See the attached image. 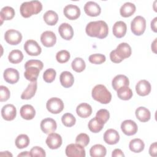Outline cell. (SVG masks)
I'll return each instance as SVG.
<instances>
[{"label":"cell","instance_id":"obj_44","mask_svg":"<svg viewBox=\"0 0 157 157\" xmlns=\"http://www.w3.org/2000/svg\"><path fill=\"white\" fill-rule=\"evenodd\" d=\"M75 142L83 147H86L90 142V137L88 135L85 133H80L77 136Z\"/></svg>","mask_w":157,"mask_h":157},{"label":"cell","instance_id":"obj_13","mask_svg":"<svg viewBox=\"0 0 157 157\" xmlns=\"http://www.w3.org/2000/svg\"><path fill=\"white\" fill-rule=\"evenodd\" d=\"M62 137L57 133L52 132L48 134L46 139V144L47 146L52 150L57 149L62 145Z\"/></svg>","mask_w":157,"mask_h":157},{"label":"cell","instance_id":"obj_6","mask_svg":"<svg viewBox=\"0 0 157 157\" xmlns=\"http://www.w3.org/2000/svg\"><path fill=\"white\" fill-rule=\"evenodd\" d=\"M66 156L69 157H85L86 156L84 147L78 144H71L65 150Z\"/></svg>","mask_w":157,"mask_h":157},{"label":"cell","instance_id":"obj_9","mask_svg":"<svg viewBox=\"0 0 157 157\" xmlns=\"http://www.w3.org/2000/svg\"><path fill=\"white\" fill-rule=\"evenodd\" d=\"M121 129L127 136H132L136 134L138 127L136 123L131 120H126L121 124Z\"/></svg>","mask_w":157,"mask_h":157},{"label":"cell","instance_id":"obj_14","mask_svg":"<svg viewBox=\"0 0 157 157\" xmlns=\"http://www.w3.org/2000/svg\"><path fill=\"white\" fill-rule=\"evenodd\" d=\"M40 41L42 45L46 47H52L56 42V36L55 34L51 31H46L42 33L40 36Z\"/></svg>","mask_w":157,"mask_h":157},{"label":"cell","instance_id":"obj_30","mask_svg":"<svg viewBox=\"0 0 157 157\" xmlns=\"http://www.w3.org/2000/svg\"><path fill=\"white\" fill-rule=\"evenodd\" d=\"M15 10L10 6H5L1 10L0 17H1V25L2 24L4 20H12L15 16Z\"/></svg>","mask_w":157,"mask_h":157},{"label":"cell","instance_id":"obj_15","mask_svg":"<svg viewBox=\"0 0 157 157\" xmlns=\"http://www.w3.org/2000/svg\"><path fill=\"white\" fill-rule=\"evenodd\" d=\"M1 115L4 120L12 121L16 117L17 109L13 104H6L4 105L1 109Z\"/></svg>","mask_w":157,"mask_h":157},{"label":"cell","instance_id":"obj_26","mask_svg":"<svg viewBox=\"0 0 157 157\" xmlns=\"http://www.w3.org/2000/svg\"><path fill=\"white\" fill-rule=\"evenodd\" d=\"M59 80L61 85L64 88L71 87L74 82V77L71 72L69 71H63L59 76Z\"/></svg>","mask_w":157,"mask_h":157},{"label":"cell","instance_id":"obj_17","mask_svg":"<svg viewBox=\"0 0 157 157\" xmlns=\"http://www.w3.org/2000/svg\"><path fill=\"white\" fill-rule=\"evenodd\" d=\"M84 11L90 17H97L100 15L101 9L99 5L93 1H88L84 6Z\"/></svg>","mask_w":157,"mask_h":157},{"label":"cell","instance_id":"obj_42","mask_svg":"<svg viewBox=\"0 0 157 157\" xmlns=\"http://www.w3.org/2000/svg\"><path fill=\"white\" fill-rule=\"evenodd\" d=\"M88 59L91 63L95 64H100L105 61L106 58L104 55L96 53V54L91 55L89 56Z\"/></svg>","mask_w":157,"mask_h":157},{"label":"cell","instance_id":"obj_28","mask_svg":"<svg viewBox=\"0 0 157 157\" xmlns=\"http://www.w3.org/2000/svg\"><path fill=\"white\" fill-rule=\"evenodd\" d=\"M136 9V6L133 3L126 2L121 6L120 9V13L123 17H129L134 13Z\"/></svg>","mask_w":157,"mask_h":157},{"label":"cell","instance_id":"obj_52","mask_svg":"<svg viewBox=\"0 0 157 157\" xmlns=\"http://www.w3.org/2000/svg\"><path fill=\"white\" fill-rule=\"evenodd\" d=\"M0 156H7V157H12L13 155L12 153H10L8 151H1L0 153Z\"/></svg>","mask_w":157,"mask_h":157},{"label":"cell","instance_id":"obj_50","mask_svg":"<svg viewBox=\"0 0 157 157\" xmlns=\"http://www.w3.org/2000/svg\"><path fill=\"white\" fill-rule=\"evenodd\" d=\"M112 157H118V156H124V153L121 151V150L119 148H116L115 149L112 153Z\"/></svg>","mask_w":157,"mask_h":157},{"label":"cell","instance_id":"obj_49","mask_svg":"<svg viewBox=\"0 0 157 157\" xmlns=\"http://www.w3.org/2000/svg\"><path fill=\"white\" fill-rule=\"evenodd\" d=\"M110 60L113 62V63H119L120 62L122 61L121 59H120L118 56L116 55L115 52V50H112L110 53Z\"/></svg>","mask_w":157,"mask_h":157},{"label":"cell","instance_id":"obj_2","mask_svg":"<svg viewBox=\"0 0 157 157\" xmlns=\"http://www.w3.org/2000/svg\"><path fill=\"white\" fill-rule=\"evenodd\" d=\"M42 4L39 1H31L23 2L20 7L21 16L24 18H29L33 15L37 14L41 12Z\"/></svg>","mask_w":157,"mask_h":157},{"label":"cell","instance_id":"obj_12","mask_svg":"<svg viewBox=\"0 0 157 157\" xmlns=\"http://www.w3.org/2000/svg\"><path fill=\"white\" fill-rule=\"evenodd\" d=\"M63 13L67 18L71 20H74L77 19L80 17V9L76 5L68 4L64 7Z\"/></svg>","mask_w":157,"mask_h":157},{"label":"cell","instance_id":"obj_7","mask_svg":"<svg viewBox=\"0 0 157 157\" xmlns=\"http://www.w3.org/2000/svg\"><path fill=\"white\" fill-rule=\"evenodd\" d=\"M4 39L9 44L15 45L21 42L22 40V34L17 30L10 29L5 33Z\"/></svg>","mask_w":157,"mask_h":157},{"label":"cell","instance_id":"obj_16","mask_svg":"<svg viewBox=\"0 0 157 157\" xmlns=\"http://www.w3.org/2000/svg\"><path fill=\"white\" fill-rule=\"evenodd\" d=\"M3 77L6 82L10 84H15L18 81L20 78V74L17 69L9 67L5 69Z\"/></svg>","mask_w":157,"mask_h":157},{"label":"cell","instance_id":"obj_40","mask_svg":"<svg viewBox=\"0 0 157 157\" xmlns=\"http://www.w3.org/2000/svg\"><path fill=\"white\" fill-rule=\"evenodd\" d=\"M71 55L68 51L66 50H62L57 52L56 55V61L59 63H65L67 62L70 59Z\"/></svg>","mask_w":157,"mask_h":157},{"label":"cell","instance_id":"obj_35","mask_svg":"<svg viewBox=\"0 0 157 157\" xmlns=\"http://www.w3.org/2000/svg\"><path fill=\"white\" fill-rule=\"evenodd\" d=\"M104 123L100 121L95 117L90 120L88 124V126L90 131L94 133H98L104 127Z\"/></svg>","mask_w":157,"mask_h":157},{"label":"cell","instance_id":"obj_41","mask_svg":"<svg viewBox=\"0 0 157 157\" xmlns=\"http://www.w3.org/2000/svg\"><path fill=\"white\" fill-rule=\"evenodd\" d=\"M56 75V71L54 69H47L43 74V79L47 83H52L55 79Z\"/></svg>","mask_w":157,"mask_h":157},{"label":"cell","instance_id":"obj_51","mask_svg":"<svg viewBox=\"0 0 157 157\" xmlns=\"http://www.w3.org/2000/svg\"><path fill=\"white\" fill-rule=\"evenodd\" d=\"M156 23H157V17H155L151 21V30H153L155 33L157 32Z\"/></svg>","mask_w":157,"mask_h":157},{"label":"cell","instance_id":"obj_43","mask_svg":"<svg viewBox=\"0 0 157 157\" xmlns=\"http://www.w3.org/2000/svg\"><path fill=\"white\" fill-rule=\"evenodd\" d=\"M96 117L102 123L105 124L110 118V113L107 109H102L97 112Z\"/></svg>","mask_w":157,"mask_h":157},{"label":"cell","instance_id":"obj_54","mask_svg":"<svg viewBox=\"0 0 157 157\" xmlns=\"http://www.w3.org/2000/svg\"><path fill=\"white\" fill-rule=\"evenodd\" d=\"M20 156H31V155L29 152L26 151H23L21 153L18 154V157H20Z\"/></svg>","mask_w":157,"mask_h":157},{"label":"cell","instance_id":"obj_27","mask_svg":"<svg viewBox=\"0 0 157 157\" xmlns=\"http://www.w3.org/2000/svg\"><path fill=\"white\" fill-rule=\"evenodd\" d=\"M77 114L81 118H86L92 113V107L88 103H81L76 108Z\"/></svg>","mask_w":157,"mask_h":157},{"label":"cell","instance_id":"obj_21","mask_svg":"<svg viewBox=\"0 0 157 157\" xmlns=\"http://www.w3.org/2000/svg\"><path fill=\"white\" fill-rule=\"evenodd\" d=\"M127 31L126 24L123 21L115 22L112 28L113 34L117 38H121L124 36Z\"/></svg>","mask_w":157,"mask_h":157},{"label":"cell","instance_id":"obj_45","mask_svg":"<svg viewBox=\"0 0 157 157\" xmlns=\"http://www.w3.org/2000/svg\"><path fill=\"white\" fill-rule=\"evenodd\" d=\"M30 155L32 157H36V156H39V157H45L46 156L45 151V150L40 147L38 146H35L33 147L30 151Z\"/></svg>","mask_w":157,"mask_h":157},{"label":"cell","instance_id":"obj_8","mask_svg":"<svg viewBox=\"0 0 157 157\" xmlns=\"http://www.w3.org/2000/svg\"><path fill=\"white\" fill-rule=\"evenodd\" d=\"M23 47L26 53L31 56H38L42 52L40 46L36 40L33 39L26 40Z\"/></svg>","mask_w":157,"mask_h":157},{"label":"cell","instance_id":"obj_11","mask_svg":"<svg viewBox=\"0 0 157 157\" xmlns=\"http://www.w3.org/2000/svg\"><path fill=\"white\" fill-rule=\"evenodd\" d=\"M40 126L43 132L49 134L56 131L57 124L54 119L51 118H45L41 121Z\"/></svg>","mask_w":157,"mask_h":157},{"label":"cell","instance_id":"obj_34","mask_svg":"<svg viewBox=\"0 0 157 157\" xmlns=\"http://www.w3.org/2000/svg\"><path fill=\"white\" fill-rule=\"evenodd\" d=\"M117 91L118 98L124 101L129 100L133 95L131 89L128 86L120 87L117 90Z\"/></svg>","mask_w":157,"mask_h":157},{"label":"cell","instance_id":"obj_32","mask_svg":"<svg viewBox=\"0 0 157 157\" xmlns=\"http://www.w3.org/2000/svg\"><path fill=\"white\" fill-rule=\"evenodd\" d=\"M43 19L48 25L53 26L58 22V15L55 11L49 10L44 14Z\"/></svg>","mask_w":157,"mask_h":157},{"label":"cell","instance_id":"obj_33","mask_svg":"<svg viewBox=\"0 0 157 157\" xmlns=\"http://www.w3.org/2000/svg\"><path fill=\"white\" fill-rule=\"evenodd\" d=\"M145 144L142 140L140 139H134L131 140L129 144V148L130 150L134 153H140L144 149Z\"/></svg>","mask_w":157,"mask_h":157},{"label":"cell","instance_id":"obj_36","mask_svg":"<svg viewBox=\"0 0 157 157\" xmlns=\"http://www.w3.org/2000/svg\"><path fill=\"white\" fill-rule=\"evenodd\" d=\"M23 59V54L19 50H12L8 56V59L10 63L13 64H18L22 61Z\"/></svg>","mask_w":157,"mask_h":157},{"label":"cell","instance_id":"obj_48","mask_svg":"<svg viewBox=\"0 0 157 157\" xmlns=\"http://www.w3.org/2000/svg\"><path fill=\"white\" fill-rule=\"evenodd\" d=\"M149 154L151 156H156L157 154V145L156 142H153L150 145L149 148Z\"/></svg>","mask_w":157,"mask_h":157},{"label":"cell","instance_id":"obj_38","mask_svg":"<svg viewBox=\"0 0 157 157\" xmlns=\"http://www.w3.org/2000/svg\"><path fill=\"white\" fill-rule=\"evenodd\" d=\"M71 67L72 69L77 72H82L85 70L86 67V64L85 61L79 57L75 58L71 63Z\"/></svg>","mask_w":157,"mask_h":157},{"label":"cell","instance_id":"obj_20","mask_svg":"<svg viewBox=\"0 0 157 157\" xmlns=\"http://www.w3.org/2000/svg\"><path fill=\"white\" fill-rule=\"evenodd\" d=\"M104 140L109 145H114L118 142L120 135L118 132L113 129H107L104 134Z\"/></svg>","mask_w":157,"mask_h":157},{"label":"cell","instance_id":"obj_23","mask_svg":"<svg viewBox=\"0 0 157 157\" xmlns=\"http://www.w3.org/2000/svg\"><path fill=\"white\" fill-rule=\"evenodd\" d=\"M20 113L23 119L30 120L34 118L36 115V110L33 105L25 104L20 108Z\"/></svg>","mask_w":157,"mask_h":157},{"label":"cell","instance_id":"obj_29","mask_svg":"<svg viewBox=\"0 0 157 157\" xmlns=\"http://www.w3.org/2000/svg\"><path fill=\"white\" fill-rule=\"evenodd\" d=\"M136 118L141 122H147L151 118L150 110L145 107H139L137 108L135 112Z\"/></svg>","mask_w":157,"mask_h":157},{"label":"cell","instance_id":"obj_1","mask_svg":"<svg viewBox=\"0 0 157 157\" xmlns=\"http://www.w3.org/2000/svg\"><path fill=\"white\" fill-rule=\"evenodd\" d=\"M85 31L86 34L90 37L104 39L108 35L109 27L104 21H94L87 24Z\"/></svg>","mask_w":157,"mask_h":157},{"label":"cell","instance_id":"obj_25","mask_svg":"<svg viewBox=\"0 0 157 157\" xmlns=\"http://www.w3.org/2000/svg\"><path fill=\"white\" fill-rule=\"evenodd\" d=\"M37 88V81L31 82V83L28 85L26 88L23 91L21 95V99L28 100L31 99L36 94Z\"/></svg>","mask_w":157,"mask_h":157},{"label":"cell","instance_id":"obj_46","mask_svg":"<svg viewBox=\"0 0 157 157\" xmlns=\"http://www.w3.org/2000/svg\"><path fill=\"white\" fill-rule=\"evenodd\" d=\"M10 96V93L7 87L1 85L0 86V101L4 102L7 101Z\"/></svg>","mask_w":157,"mask_h":157},{"label":"cell","instance_id":"obj_22","mask_svg":"<svg viewBox=\"0 0 157 157\" xmlns=\"http://www.w3.org/2000/svg\"><path fill=\"white\" fill-rule=\"evenodd\" d=\"M25 69V72H24V76L25 78L30 82L37 81L40 71L39 68L35 66H29Z\"/></svg>","mask_w":157,"mask_h":157},{"label":"cell","instance_id":"obj_39","mask_svg":"<svg viewBox=\"0 0 157 157\" xmlns=\"http://www.w3.org/2000/svg\"><path fill=\"white\" fill-rule=\"evenodd\" d=\"M61 121L65 126L72 127L75 124L76 119L72 113H66L62 116Z\"/></svg>","mask_w":157,"mask_h":157},{"label":"cell","instance_id":"obj_47","mask_svg":"<svg viewBox=\"0 0 157 157\" xmlns=\"http://www.w3.org/2000/svg\"><path fill=\"white\" fill-rule=\"evenodd\" d=\"M29 66H35L39 67V69L41 71L43 69L44 64L40 60L30 59V60H28V61L26 62V63L25 64V67H28Z\"/></svg>","mask_w":157,"mask_h":157},{"label":"cell","instance_id":"obj_4","mask_svg":"<svg viewBox=\"0 0 157 157\" xmlns=\"http://www.w3.org/2000/svg\"><path fill=\"white\" fill-rule=\"evenodd\" d=\"M146 28V20L140 16H136L131 23V29L136 36H140L144 34Z\"/></svg>","mask_w":157,"mask_h":157},{"label":"cell","instance_id":"obj_18","mask_svg":"<svg viewBox=\"0 0 157 157\" xmlns=\"http://www.w3.org/2000/svg\"><path fill=\"white\" fill-rule=\"evenodd\" d=\"M58 32L61 37L66 40H71L74 36V29L67 23H61L58 28Z\"/></svg>","mask_w":157,"mask_h":157},{"label":"cell","instance_id":"obj_37","mask_svg":"<svg viewBox=\"0 0 157 157\" xmlns=\"http://www.w3.org/2000/svg\"><path fill=\"white\" fill-rule=\"evenodd\" d=\"M29 138L26 134H20L18 135L15 141L16 147L18 149H22L27 147L29 144Z\"/></svg>","mask_w":157,"mask_h":157},{"label":"cell","instance_id":"obj_31","mask_svg":"<svg viewBox=\"0 0 157 157\" xmlns=\"http://www.w3.org/2000/svg\"><path fill=\"white\" fill-rule=\"evenodd\" d=\"M106 153L105 147L101 144H96L92 146L90 150V154L91 157H104Z\"/></svg>","mask_w":157,"mask_h":157},{"label":"cell","instance_id":"obj_5","mask_svg":"<svg viewBox=\"0 0 157 157\" xmlns=\"http://www.w3.org/2000/svg\"><path fill=\"white\" fill-rule=\"evenodd\" d=\"M64 106L63 101L58 98H51L46 103L47 110L53 114L59 113L63 111Z\"/></svg>","mask_w":157,"mask_h":157},{"label":"cell","instance_id":"obj_24","mask_svg":"<svg viewBox=\"0 0 157 157\" xmlns=\"http://www.w3.org/2000/svg\"><path fill=\"white\" fill-rule=\"evenodd\" d=\"M129 80L128 78L126 75L122 74L116 75L112 81V87L115 91H117L120 87L129 86Z\"/></svg>","mask_w":157,"mask_h":157},{"label":"cell","instance_id":"obj_53","mask_svg":"<svg viewBox=\"0 0 157 157\" xmlns=\"http://www.w3.org/2000/svg\"><path fill=\"white\" fill-rule=\"evenodd\" d=\"M156 38L154 40V41L152 42L151 44V50L155 53H156Z\"/></svg>","mask_w":157,"mask_h":157},{"label":"cell","instance_id":"obj_3","mask_svg":"<svg viewBox=\"0 0 157 157\" xmlns=\"http://www.w3.org/2000/svg\"><path fill=\"white\" fill-rule=\"evenodd\" d=\"M91 96L93 99L104 104L109 103L112 99V94L107 88L101 84L96 85L92 90Z\"/></svg>","mask_w":157,"mask_h":157},{"label":"cell","instance_id":"obj_19","mask_svg":"<svg viewBox=\"0 0 157 157\" xmlns=\"http://www.w3.org/2000/svg\"><path fill=\"white\" fill-rule=\"evenodd\" d=\"M151 88L150 82L146 80H140L136 85V93L140 96L148 95L151 91Z\"/></svg>","mask_w":157,"mask_h":157},{"label":"cell","instance_id":"obj_10","mask_svg":"<svg viewBox=\"0 0 157 157\" xmlns=\"http://www.w3.org/2000/svg\"><path fill=\"white\" fill-rule=\"evenodd\" d=\"M114 50L118 57L122 61L125 58H129L132 53L131 46L126 42L120 43Z\"/></svg>","mask_w":157,"mask_h":157}]
</instances>
